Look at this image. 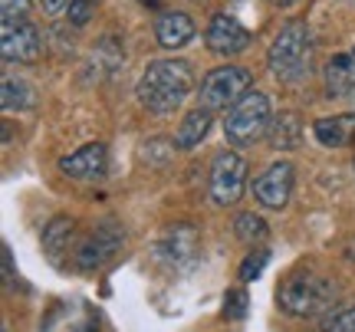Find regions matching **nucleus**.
<instances>
[{"label": "nucleus", "instance_id": "2eb2a0df", "mask_svg": "<svg viewBox=\"0 0 355 332\" xmlns=\"http://www.w3.org/2000/svg\"><path fill=\"white\" fill-rule=\"evenodd\" d=\"M313 139L322 148H352L355 145V112L326 115L313 122Z\"/></svg>", "mask_w": 355, "mask_h": 332}, {"label": "nucleus", "instance_id": "39448f33", "mask_svg": "<svg viewBox=\"0 0 355 332\" xmlns=\"http://www.w3.org/2000/svg\"><path fill=\"white\" fill-rule=\"evenodd\" d=\"M250 86H254V73L250 69H243V66H217L201 79L198 103H201V109L224 112L234 103H241L243 96L250 92Z\"/></svg>", "mask_w": 355, "mask_h": 332}, {"label": "nucleus", "instance_id": "1a4fd4ad", "mask_svg": "<svg viewBox=\"0 0 355 332\" xmlns=\"http://www.w3.org/2000/svg\"><path fill=\"white\" fill-rule=\"evenodd\" d=\"M204 43L214 56H241L250 43H254V33L230 13H214L211 24L204 30Z\"/></svg>", "mask_w": 355, "mask_h": 332}, {"label": "nucleus", "instance_id": "0eeeda50", "mask_svg": "<svg viewBox=\"0 0 355 332\" xmlns=\"http://www.w3.org/2000/svg\"><path fill=\"white\" fill-rule=\"evenodd\" d=\"M122 241H125V234L115 227L112 220H105V224H99L96 230H89L86 237L76 243V250H73V267H76L79 273H96V270H102L115 254H119Z\"/></svg>", "mask_w": 355, "mask_h": 332}, {"label": "nucleus", "instance_id": "393cba45", "mask_svg": "<svg viewBox=\"0 0 355 332\" xmlns=\"http://www.w3.org/2000/svg\"><path fill=\"white\" fill-rule=\"evenodd\" d=\"M243 313H247V293L243 290H230L227 303H224V316L227 320H241Z\"/></svg>", "mask_w": 355, "mask_h": 332}, {"label": "nucleus", "instance_id": "dca6fc26", "mask_svg": "<svg viewBox=\"0 0 355 332\" xmlns=\"http://www.w3.org/2000/svg\"><path fill=\"white\" fill-rule=\"evenodd\" d=\"M76 220L60 214V218H53L46 227H43V254L50 263L56 267H63V256L69 254V247L76 250Z\"/></svg>", "mask_w": 355, "mask_h": 332}, {"label": "nucleus", "instance_id": "f257e3e1", "mask_svg": "<svg viewBox=\"0 0 355 332\" xmlns=\"http://www.w3.org/2000/svg\"><path fill=\"white\" fill-rule=\"evenodd\" d=\"M194 89V69L184 60H155L139 79V103L152 115H175Z\"/></svg>", "mask_w": 355, "mask_h": 332}, {"label": "nucleus", "instance_id": "f8f14e48", "mask_svg": "<svg viewBox=\"0 0 355 332\" xmlns=\"http://www.w3.org/2000/svg\"><path fill=\"white\" fill-rule=\"evenodd\" d=\"M198 241H201L198 227H191V224H175V227H168L165 234H162V241L155 243V256L165 260L168 267H181V263H188L191 256H194Z\"/></svg>", "mask_w": 355, "mask_h": 332}, {"label": "nucleus", "instance_id": "20e7f679", "mask_svg": "<svg viewBox=\"0 0 355 332\" xmlns=\"http://www.w3.org/2000/svg\"><path fill=\"white\" fill-rule=\"evenodd\" d=\"M273 125V105L260 89H250L241 103H234L224 119V139L234 148H247L260 141Z\"/></svg>", "mask_w": 355, "mask_h": 332}, {"label": "nucleus", "instance_id": "a211bd4d", "mask_svg": "<svg viewBox=\"0 0 355 332\" xmlns=\"http://www.w3.org/2000/svg\"><path fill=\"white\" fill-rule=\"evenodd\" d=\"M211 122H214V112H211V109H201V105H198V109L184 112V119H181V125H178V132H175L178 152H194V148L207 139Z\"/></svg>", "mask_w": 355, "mask_h": 332}, {"label": "nucleus", "instance_id": "f3484780", "mask_svg": "<svg viewBox=\"0 0 355 332\" xmlns=\"http://www.w3.org/2000/svg\"><path fill=\"white\" fill-rule=\"evenodd\" d=\"M322 76H326V96L329 99L355 92V46L339 53V56H332L326 69H322Z\"/></svg>", "mask_w": 355, "mask_h": 332}, {"label": "nucleus", "instance_id": "f03ea898", "mask_svg": "<svg viewBox=\"0 0 355 332\" xmlns=\"http://www.w3.org/2000/svg\"><path fill=\"white\" fill-rule=\"evenodd\" d=\"M336 296L339 286L329 277L316 270H296L277 286V306L296 320H316V316H329Z\"/></svg>", "mask_w": 355, "mask_h": 332}, {"label": "nucleus", "instance_id": "9d476101", "mask_svg": "<svg viewBox=\"0 0 355 332\" xmlns=\"http://www.w3.org/2000/svg\"><path fill=\"white\" fill-rule=\"evenodd\" d=\"M293 184H296V171L290 161H273L263 175L254 178V198L257 204L266 211H283L293 198Z\"/></svg>", "mask_w": 355, "mask_h": 332}, {"label": "nucleus", "instance_id": "6ab92c4d", "mask_svg": "<svg viewBox=\"0 0 355 332\" xmlns=\"http://www.w3.org/2000/svg\"><path fill=\"white\" fill-rule=\"evenodd\" d=\"M266 139H270V148H277V152H293V148H300V141H303V125H300L296 112L273 115V125L266 132Z\"/></svg>", "mask_w": 355, "mask_h": 332}, {"label": "nucleus", "instance_id": "c756f323", "mask_svg": "<svg viewBox=\"0 0 355 332\" xmlns=\"http://www.w3.org/2000/svg\"><path fill=\"white\" fill-rule=\"evenodd\" d=\"M352 171H355V161H352Z\"/></svg>", "mask_w": 355, "mask_h": 332}, {"label": "nucleus", "instance_id": "4be33fe9", "mask_svg": "<svg viewBox=\"0 0 355 332\" xmlns=\"http://www.w3.org/2000/svg\"><path fill=\"white\" fill-rule=\"evenodd\" d=\"M266 263H270V250H266V247H254L250 254L243 256L241 270H237L241 283H254V280H260V273H263Z\"/></svg>", "mask_w": 355, "mask_h": 332}, {"label": "nucleus", "instance_id": "a878e982", "mask_svg": "<svg viewBox=\"0 0 355 332\" xmlns=\"http://www.w3.org/2000/svg\"><path fill=\"white\" fill-rule=\"evenodd\" d=\"M0 7H3V20H26L30 0H0Z\"/></svg>", "mask_w": 355, "mask_h": 332}, {"label": "nucleus", "instance_id": "c85d7f7f", "mask_svg": "<svg viewBox=\"0 0 355 332\" xmlns=\"http://www.w3.org/2000/svg\"><path fill=\"white\" fill-rule=\"evenodd\" d=\"M273 3H293V0H273Z\"/></svg>", "mask_w": 355, "mask_h": 332}, {"label": "nucleus", "instance_id": "ddd939ff", "mask_svg": "<svg viewBox=\"0 0 355 332\" xmlns=\"http://www.w3.org/2000/svg\"><path fill=\"white\" fill-rule=\"evenodd\" d=\"M40 332H99V320L83 303H60L40 322Z\"/></svg>", "mask_w": 355, "mask_h": 332}, {"label": "nucleus", "instance_id": "6e6552de", "mask_svg": "<svg viewBox=\"0 0 355 332\" xmlns=\"http://www.w3.org/2000/svg\"><path fill=\"white\" fill-rule=\"evenodd\" d=\"M43 37L30 20H3L0 26V53L7 63H37Z\"/></svg>", "mask_w": 355, "mask_h": 332}, {"label": "nucleus", "instance_id": "aec40b11", "mask_svg": "<svg viewBox=\"0 0 355 332\" xmlns=\"http://www.w3.org/2000/svg\"><path fill=\"white\" fill-rule=\"evenodd\" d=\"M0 86H3V89H0V105H3V112H24V109H33L37 96H33V89H30V82H24V79H17V76H3Z\"/></svg>", "mask_w": 355, "mask_h": 332}, {"label": "nucleus", "instance_id": "bb28decb", "mask_svg": "<svg viewBox=\"0 0 355 332\" xmlns=\"http://www.w3.org/2000/svg\"><path fill=\"white\" fill-rule=\"evenodd\" d=\"M69 3H73V0H40V7L50 13V17H60V13H66V10H69Z\"/></svg>", "mask_w": 355, "mask_h": 332}, {"label": "nucleus", "instance_id": "4468645a", "mask_svg": "<svg viewBox=\"0 0 355 332\" xmlns=\"http://www.w3.org/2000/svg\"><path fill=\"white\" fill-rule=\"evenodd\" d=\"M198 37V26L188 13L181 10H162L155 17V40L165 50H184L191 40Z\"/></svg>", "mask_w": 355, "mask_h": 332}, {"label": "nucleus", "instance_id": "412c9836", "mask_svg": "<svg viewBox=\"0 0 355 332\" xmlns=\"http://www.w3.org/2000/svg\"><path fill=\"white\" fill-rule=\"evenodd\" d=\"M234 234H237V241H243L247 247H260V243L270 237V227H266V220L254 211H241L237 220H234Z\"/></svg>", "mask_w": 355, "mask_h": 332}, {"label": "nucleus", "instance_id": "5701e85b", "mask_svg": "<svg viewBox=\"0 0 355 332\" xmlns=\"http://www.w3.org/2000/svg\"><path fill=\"white\" fill-rule=\"evenodd\" d=\"M322 332H355V306L332 309L329 316H322Z\"/></svg>", "mask_w": 355, "mask_h": 332}, {"label": "nucleus", "instance_id": "cd10ccee", "mask_svg": "<svg viewBox=\"0 0 355 332\" xmlns=\"http://www.w3.org/2000/svg\"><path fill=\"white\" fill-rule=\"evenodd\" d=\"M141 3H148V7H158V3H162V0H141Z\"/></svg>", "mask_w": 355, "mask_h": 332}, {"label": "nucleus", "instance_id": "b1692460", "mask_svg": "<svg viewBox=\"0 0 355 332\" xmlns=\"http://www.w3.org/2000/svg\"><path fill=\"white\" fill-rule=\"evenodd\" d=\"M92 10H96L92 0H73L69 10H66V17H69V24L73 26H86L89 20H92Z\"/></svg>", "mask_w": 355, "mask_h": 332}, {"label": "nucleus", "instance_id": "423d86ee", "mask_svg": "<svg viewBox=\"0 0 355 332\" xmlns=\"http://www.w3.org/2000/svg\"><path fill=\"white\" fill-rule=\"evenodd\" d=\"M211 201L220 207H234L247 191V158L237 152H224L214 155L211 161Z\"/></svg>", "mask_w": 355, "mask_h": 332}, {"label": "nucleus", "instance_id": "7ed1b4c3", "mask_svg": "<svg viewBox=\"0 0 355 332\" xmlns=\"http://www.w3.org/2000/svg\"><path fill=\"white\" fill-rule=\"evenodd\" d=\"M313 63H316V43H313L309 26L303 20H286L266 50L270 73L283 82H303L313 73Z\"/></svg>", "mask_w": 355, "mask_h": 332}, {"label": "nucleus", "instance_id": "9b49d317", "mask_svg": "<svg viewBox=\"0 0 355 332\" xmlns=\"http://www.w3.org/2000/svg\"><path fill=\"white\" fill-rule=\"evenodd\" d=\"M109 168V145L105 141H89L79 152L66 155L60 161V171L73 181H99Z\"/></svg>", "mask_w": 355, "mask_h": 332}]
</instances>
